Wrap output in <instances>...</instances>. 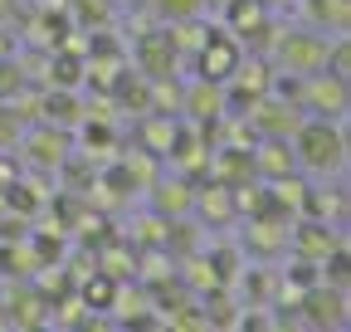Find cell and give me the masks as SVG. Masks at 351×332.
Returning a JSON list of instances; mask_svg holds the SVG:
<instances>
[{
    "label": "cell",
    "instance_id": "6da1fadb",
    "mask_svg": "<svg viewBox=\"0 0 351 332\" xmlns=\"http://www.w3.org/2000/svg\"><path fill=\"white\" fill-rule=\"evenodd\" d=\"M346 156V137L337 122H298V161L313 171H332Z\"/></svg>",
    "mask_w": 351,
    "mask_h": 332
},
{
    "label": "cell",
    "instance_id": "7a4b0ae2",
    "mask_svg": "<svg viewBox=\"0 0 351 332\" xmlns=\"http://www.w3.org/2000/svg\"><path fill=\"white\" fill-rule=\"evenodd\" d=\"M302 313L313 327H346V288H307Z\"/></svg>",
    "mask_w": 351,
    "mask_h": 332
},
{
    "label": "cell",
    "instance_id": "3957f363",
    "mask_svg": "<svg viewBox=\"0 0 351 332\" xmlns=\"http://www.w3.org/2000/svg\"><path fill=\"white\" fill-rule=\"evenodd\" d=\"M322 59H327V39H313V34H288V39H278V64H283V69L317 73Z\"/></svg>",
    "mask_w": 351,
    "mask_h": 332
},
{
    "label": "cell",
    "instance_id": "277c9868",
    "mask_svg": "<svg viewBox=\"0 0 351 332\" xmlns=\"http://www.w3.org/2000/svg\"><path fill=\"white\" fill-rule=\"evenodd\" d=\"M234 64H239V45H234L230 34L210 29V39L200 45V73H205V78H215V83H225V78L234 73Z\"/></svg>",
    "mask_w": 351,
    "mask_h": 332
},
{
    "label": "cell",
    "instance_id": "5b68a950",
    "mask_svg": "<svg viewBox=\"0 0 351 332\" xmlns=\"http://www.w3.org/2000/svg\"><path fill=\"white\" fill-rule=\"evenodd\" d=\"M254 108V128L263 132V137H288V132H298V103H288V98H263V103H249Z\"/></svg>",
    "mask_w": 351,
    "mask_h": 332
},
{
    "label": "cell",
    "instance_id": "8992f818",
    "mask_svg": "<svg viewBox=\"0 0 351 332\" xmlns=\"http://www.w3.org/2000/svg\"><path fill=\"white\" fill-rule=\"evenodd\" d=\"M137 69H142L147 78H171V69H176L171 34H142V39H137Z\"/></svg>",
    "mask_w": 351,
    "mask_h": 332
},
{
    "label": "cell",
    "instance_id": "52a82bcc",
    "mask_svg": "<svg viewBox=\"0 0 351 332\" xmlns=\"http://www.w3.org/2000/svg\"><path fill=\"white\" fill-rule=\"evenodd\" d=\"M307 103H313L317 112H327V117H341L346 112V78H313L307 83V93H302Z\"/></svg>",
    "mask_w": 351,
    "mask_h": 332
},
{
    "label": "cell",
    "instance_id": "ba28073f",
    "mask_svg": "<svg viewBox=\"0 0 351 332\" xmlns=\"http://www.w3.org/2000/svg\"><path fill=\"white\" fill-rule=\"evenodd\" d=\"M230 25H234L239 39H254V45H263V34H269L263 0H230Z\"/></svg>",
    "mask_w": 351,
    "mask_h": 332
},
{
    "label": "cell",
    "instance_id": "9c48e42d",
    "mask_svg": "<svg viewBox=\"0 0 351 332\" xmlns=\"http://www.w3.org/2000/svg\"><path fill=\"white\" fill-rule=\"evenodd\" d=\"M29 161L34 166H64L69 161V137L64 132H54V128H39L34 137H29Z\"/></svg>",
    "mask_w": 351,
    "mask_h": 332
},
{
    "label": "cell",
    "instance_id": "30bf717a",
    "mask_svg": "<svg viewBox=\"0 0 351 332\" xmlns=\"http://www.w3.org/2000/svg\"><path fill=\"white\" fill-rule=\"evenodd\" d=\"M293 171V152H288V137H269L263 142V152L254 156V176H288Z\"/></svg>",
    "mask_w": 351,
    "mask_h": 332
},
{
    "label": "cell",
    "instance_id": "8fae6325",
    "mask_svg": "<svg viewBox=\"0 0 351 332\" xmlns=\"http://www.w3.org/2000/svg\"><path fill=\"white\" fill-rule=\"evenodd\" d=\"M293 244H298V254H302V259H322V254H332L341 239H337L327 225H317V220H313V225H302V230L293 235Z\"/></svg>",
    "mask_w": 351,
    "mask_h": 332
},
{
    "label": "cell",
    "instance_id": "7c38bea8",
    "mask_svg": "<svg viewBox=\"0 0 351 332\" xmlns=\"http://www.w3.org/2000/svg\"><path fill=\"white\" fill-rule=\"evenodd\" d=\"M156 211H161V215L191 211V186H186V181H161V186H156Z\"/></svg>",
    "mask_w": 351,
    "mask_h": 332
},
{
    "label": "cell",
    "instance_id": "4fadbf2b",
    "mask_svg": "<svg viewBox=\"0 0 351 332\" xmlns=\"http://www.w3.org/2000/svg\"><path fill=\"white\" fill-rule=\"evenodd\" d=\"M44 117L54 122V128H69V122H78V98L69 93V88H49V98H44Z\"/></svg>",
    "mask_w": 351,
    "mask_h": 332
},
{
    "label": "cell",
    "instance_id": "5bb4252c",
    "mask_svg": "<svg viewBox=\"0 0 351 332\" xmlns=\"http://www.w3.org/2000/svg\"><path fill=\"white\" fill-rule=\"evenodd\" d=\"M307 15H313L317 25L346 29V20H351V5H346V0H307Z\"/></svg>",
    "mask_w": 351,
    "mask_h": 332
},
{
    "label": "cell",
    "instance_id": "9a60e30c",
    "mask_svg": "<svg viewBox=\"0 0 351 332\" xmlns=\"http://www.w3.org/2000/svg\"><path fill=\"white\" fill-rule=\"evenodd\" d=\"M78 73H83V59H78V54H69V49L49 54V83H59V88H73Z\"/></svg>",
    "mask_w": 351,
    "mask_h": 332
},
{
    "label": "cell",
    "instance_id": "2e32d148",
    "mask_svg": "<svg viewBox=\"0 0 351 332\" xmlns=\"http://www.w3.org/2000/svg\"><path fill=\"white\" fill-rule=\"evenodd\" d=\"M112 93L122 108H137V112H152V93H147V83H137L132 73H122V83H112Z\"/></svg>",
    "mask_w": 351,
    "mask_h": 332
},
{
    "label": "cell",
    "instance_id": "e0dca14e",
    "mask_svg": "<svg viewBox=\"0 0 351 332\" xmlns=\"http://www.w3.org/2000/svg\"><path fill=\"white\" fill-rule=\"evenodd\" d=\"M200 215L205 220H230L234 215V200L225 186H215V191H200Z\"/></svg>",
    "mask_w": 351,
    "mask_h": 332
},
{
    "label": "cell",
    "instance_id": "ac0fdd59",
    "mask_svg": "<svg viewBox=\"0 0 351 332\" xmlns=\"http://www.w3.org/2000/svg\"><path fill=\"white\" fill-rule=\"evenodd\" d=\"M25 88V64L20 59H0V103H15Z\"/></svg>",
    "mask_w": 351,
    "mask_h": 332
},
{
    "label": "cell",
    "instance_id": "d6986e66",
    "mask_svg": "<svg viewBox=\"0 0 351 332\" xmlns=\"http://www.w3.org/2000/svg\"><path fill=\"white\" fill-rule=\"evenodd\" d=\"M219 176H230V181H254V156L249 152H219Z\"/></svg>",
    "mask_w": 351,
    "mask_h": 332
},
{
    "label": "cell",
    "instance_id": "ffe728a7",
    "mask_svg": "<svg viewBox=\"0 0 351 332\" xmlns=\"http://www.w3.org/2000/svg\"><path fill=\"white\" fill-rule=\"evenodd\" d=\"M69 10H73L78 25H103V20L112 15V0H73Z\"/></svg>",
    "mask_w": 351,
    "mask_h": 332
},
{
    "label": "cell",
    "instance_id": "44dd1931",
    "mask_svg": "<svg viewBox=\"0 0 351 332\" xmlns=\"http://www.w3.org/2000/svg\"><path fill=\"white\" fill-rule=\"evenodd\" d=\"M191 112H195V117H210V112H219V83H215V78H205L200 88L191 93Z\"/></svg>",
    "mask_w": 351,
    "mask_h": 332
},
{
    "label": "cell",
    "instance_id": "7402d4cb",
    "mask_svg": "<svg viewBox=\"0 0 351 332\" xmlns=\"http://www.w3.org/2000/svg\"><path fill=\"white\" fill-rule=\"evenodd\" d=\"M322 269H327V283L332 288H346L351 283V264H346V249L341 244L332 249V254H322Z\"/></svg>",
    "mask_w": 351,
    "mask_h": 332
},
{
    "label": "cell",
    "instance_id": "603a6c76",
    "mask_svg": "<svg viewBox=\"0 0 351 332\" xmlns=\"http://www.w3.org/2000/svg\"><path fill=\"white\" fill-rule=\"evenodd\" d=\"M156 10L166 20H195L200 15V0H156Z\"/></svg>",
    "mask_w": 351,
    "mask_h": 332
},
{
    "label": "cell",
    "instance_id": "cb8c5ba5",
    "mask_svg": "<svg viewBox=\"0 0 351 332\" xmlns=\"http://www.w3.org/2000/svg\"><path fill=\"white\" fill-rule=\"evenodd\" d=\"M322 69H327L332 78H351V49H346V45H337V49H327V59H322Z\"/></svg>",
    "mask_w": 351,
    "mask_h": 332
},
{
    "label": "cell",
    "instance_id": "d4e9b609",
    "mask_svg": "<svg viewBox=\"0 0 351 332\" xmlns=\"http://www.w3.org/2000/svg\"><path fill=\"white\" fill-rule=\"evenodd\" d=\"M15 137H20V112L0 103V147H15Z\"/></svg>",
    "mask_w": 351,
    "mask_h": 332
},
{
    "label": "cell",
    "instance_id": "484cf974",
    "mask_svg": "<svg viewBox=\"0 0 351 332\" xmlns=\"http://www.w3.org/2000/svg\"><path fill=\"white\" fill-rule=\"evenodd\" d=\"M254 235H258V239H254V244H258V249H263V254H269V249H278V244H283V239H274V235H278V230H269V225H258V230H254Z\"/></svg>",
    "mask_w": 351,
    "mask_h": 332
},
{
    "label": "cell",
    "instance_id": "4316f807",
    "mask_svg": "<svg viewBox=\"0 0 351 332\" xmlns=\"http://www.w3.org/2000/svg\"><path fill=\"white\" fill-rule=\"evenodd\" d=\"M171 235H176V249H191V244H195V239H191V235H195V230H191V225H176V230H171Z\"/></svg>",
    "mask_w": 351,
    "mask_h": 332
},
{
    "label": "cell",
    "instance_id": "83f0119b",
    "mask_svg": "<svg viewBox=\"0 0 351 332\" xmlns=\"http://www.w3.org/2000/svg\"><path fill=\"white\" fill-rule=\"evenodd\" d=\"M215 5H230V0H215Z\"/></svg>",
    "mask_w": 351,
    "mask_h": 332
},
{
    "label": "cell",
    "instance_id": "f1b7e54d",
    "mask_svg": "<svg viewBox=\"0 0 351 332\" xmlns=\"http://www.w3.org/2000/svg\"><path fill=\"white\" fill-rule=\"evenodd\" d=\"M263 5H269V0H263Z\"/></svg>",
    "mask_w": 351,
    "mask_h": 332
}]
</instances>
